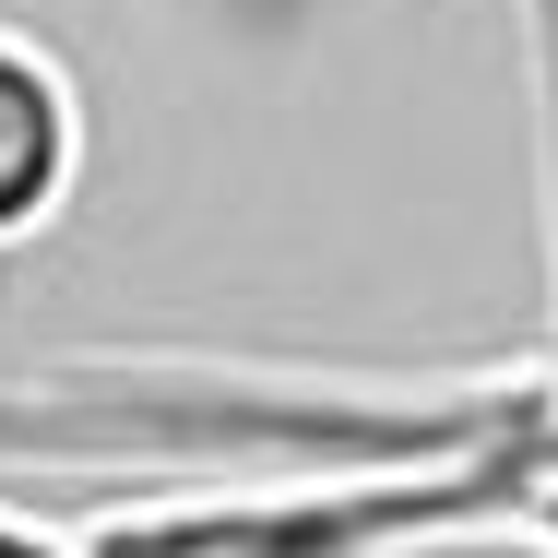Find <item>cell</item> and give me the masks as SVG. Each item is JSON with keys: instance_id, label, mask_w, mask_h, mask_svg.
Listing matches in <instances>:
<instances>
[{"instance_id": "cell-1", "label": "cell", "mask_w": 558, "mask_h": 558, "mask_svg": "<svg viewBox=\"0 0 558 558\" xmlns=\"http://www.w3.org/2000/svg\"><path fill=\"white\" fill-rule=\"evenodd\" d=\"M475 440V380H298L226 356H60L0 380V475L24 463H440Z\"/></svg>"}, {"instance_id": "cell-2", "label": "cell", "mask_w": 558, "mask_h": 558, "mask_svg": "<svg viewBox=\"0 0 558 558\" xmlns=\"http://www.w3.org/2000/svg\"><path fill=\"white\" fill-rule=\"evenodd\" d=\"M499 535L487 475L440 463H286V475H203L84 523V558H428Z\"/></svg>"}, {"instance_id": "cell-3", "label": "cell", "mask_w": 558, "mask_h": 558, "mask_svg": "<svg viewBox=\"0 0 558 558\" xmlns=\"http://www.w3.org/2000/svg\"><path fill=\"white\" fill-rule=\"evenodd\" d=\"M84 167H96L84 72L36 24H0V262H24L48 226L84 203Z\"/></svg>"}, {"instance_id": "cell-4", "label": "cell", "mask_w": 558, "mask_h": 558, "mask_svg": "<svg viewBox=\"0 0 558 558\" xmlns=\"http://www.w3.org/2000/svg\"><path fill=\"white\" fill-rule=\"evenodd\" d=\"M463 463L487 475L499 535L558 558V344L535 368H475V440H463Z\"/></svg>"}, {"instance_id": "cell-5", "label": "cell", "mask_w": 558, "mask_h": 558, "mask_svg": "<svg viewBox=\"0 0 558 558\" xmlns=\"http://www.w3.org/2000/svg\"><path fill=\"white\" fill-rule=\"evenodd\" d=\"M0 558H84V523H36L0 499Z\"/></svg>"}]
</instances>
